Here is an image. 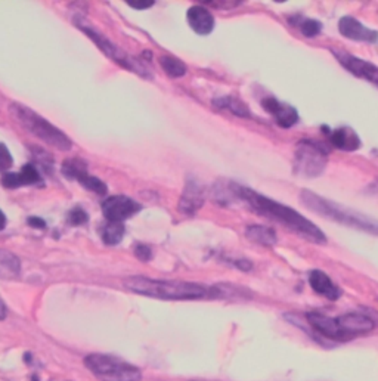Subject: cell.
I'll use <instances>...</instances> for the list:
<instances>
[{"instance_id": "obj_1", "label": "cell", "mask_w": 378, "mask_h": 381, "mask_svg": "<svg viewBox=\"0 0 378 381\" xmlns=\"http://www.w3.org/2000/svg\"><path fill=\"white\" fill-rule=\"evenodd\" d=\"M213 197L222 206L242 204L245 209L256 213L257 216L266 218L272 222L279 223L281 226L294 232L299 237L305 238L314 244H325L327 237L315 223L307 220L303 215L286 204L268 198L266 195L259 194L236 182L216 183Z\"/></svg>"}, {"instance_id": "obj_2", "label": "cell", "mask_w": 378, "mask_h": 381, "mask_svg": "<svg viewBox=\"0 0 378 381\" xmlns=\"http://www.w3.org/2000/svg\"><path fill=\"white\" fill-rule=\"evenodd\" d=\"M123 284L131 293L162 300H198L220 295L219 290L201 284L154 280V278L147 276H129Z\"/></svg>"}, {"instance_id": "obj_3", "label": "cell", "mask_w": 378, "mask_h": 381, "mask_svg": "<svg viewBox=\"0 0 378 381\" xmlns=\"http://www.w3.org/2000/svg\"><path fill=\"white\" fill-rule=\"evenodd\" d=\"M300 201L303 202L310 211L316 213L319 216L378 237V220L371 216H366L364 213L340 206L336 201H329L309 189H303L300 192Z\"/></svg>"}, {"instance_id": "obj_4", "label": "cell", "mask_w": 378, "mask_h": 381, "mask_svg": "<svg viewBox=\"0 0 378 381\" xmlns=\"http://www.w3.org/2000/svg\"><path fill=\"white\" fill-rule=\"evenodd\" d=\"M9 114H11L14 122L24 129L27 133L40 139L42 142L47 144L52 148H56L60 151H70L73 148L71 139L65 135L62 130L53 126L46 118L39 116L34 109L28 108L23 104L14 102L9 107Z\"/></svg>"}, {"instance_id": "obj_5", "label": "cell", "mask_w": 378, "mask_h": 381, "mask_svg": "<svg viewBox=\"0 0 378 381\" xmlns=\"http://www.w3.org/2000/svg\"><path fill=\"white\" fill-rule=\"evenodd\" d=\"M73 23H74L75 27H79V29L84 34H86L89 39L94 44H97L98 48L103 53H105L110 60H112L116 64H118L120 67L138 74V76H140L142 79H151V77H153V73H151L149 67H148L145 62L139 61L138 58L130 57L127 52H125L121 48H118L116 43H112L108 39V37L103 36L98 29H94V27L86 20V18L80 16V15H75L73 18Z\"/></svg>"}, {"instance_id": "obj_6", "label": "cell", "mask_w": 378, "mask_h": 381, "mask_svg": "<svg viewBox=\"0 0 378 381\" xmlns=\"http://www.w3.org/2000/svg\"><path fill=\"white\" fill-rule=\"evenodd\" d=\"M86 365L94 377L101 381H139V369L127 362L108 355H89L84 359Z\"/></svg>"}, {"instance_id": "obj_7", "label": "cell", "mask_w": 378, "mask_h": 381, "mask_svg": "<svg viewBox=\"0 0 378 381\" xmlns=\"http://www.w3.org/2000/svg\"><path fill=\"white\" fill-rule=\"evenodd\" d=\"M328 163V151L315 141H300L294 153V173L301 178H318Z\"/></svg>"}, {"instance_id": "obj_8", "label": "cell", "mask_w": 378, "mask_h": 381, "mask_svg": "<svg viewBox=\"0 0 378 381\" xmlns=\"http://www.w3.org/2000/svg\"><path fill=\"white\" fill-rule=\"evenodd\" d=\"M334 321L340 332V337H342V341L351 340L355 336H359V334L370 332L375 327L374 321L370 317L359 312L344 313L342 317L334 318Z\"/></svg>"}, {"instance_id": "obj_9", "label": "cell", "mask_w": 378, "mask_h": 381, "mask_svg": "<svg viewBox=\"0 0 378 381\" xmlns=\"http://www.w3.org/2000/svg\"><path fill=\"white\" fill-rule=\"evenodd\" d=\"M142 206L126 195H112L102 204V213L108 222H120L135 216Z\"/></svg>"}, {"instance_id": "obj_10", "label": "cell", "mask_w": 378, "mask_h": 381, "mask_svg": "<svg viewBox=\"0 0 378 381\" xmlns=\"http://www.w3.org/2000/svg\"><path fill=\"white\" fill-rule=\"evenodd\" d=\"M333 55L349 73L353 74L355 77L370 81L374 86L378 88V67L375 64L353 57V55L343 51L333 49Z\"/></svg>"}, {"instance_id": "obj_11", "label": "cell", "mask_w": 378, "mask_h": 381, "mask_svg": "<svg viewBox=\"0 0 378 381\" xmlns=\"http://www.w3.org/2000/svg\"><path fill=\"white\" fill-rule=\"evenodd\" d=\"M205 200V189L200 182H197L195 179H188L185 189L181 195V200H179L177 209L181 213L186 216H192L195 213L203 207Z\"/></svg>"}, {"instance_id": "obj_12", "label": "cell", "mask_w": 378, "mask_h": 381, "mask_svg": "<svg viewBox=\"0 0 378 381\" xmlns=\"http://www.w3.org/2000/svg\"><path fill=\"white\" fill-rule=\"evenodd\" d=\"M262 107L268 111L270 116H273V118L277 120L278 126L290 129L294 124H297L299 122V114L297 109L294 107H291L286 102H281L277 98H263L262 99Z\"/></svg>"}, {"instance_id": "obj_13", "label": "cell", "mask_w": 378, "mask_h": 381, "mask_svg": "<svg viewBox=\"0 0 378 381\" xmlns=\"http://www.w3.org/2000/svg\"><path fill=\"white\" fill-rule=\"evenodd\" d=\"M338 30L344 37L355 42L374 43L378 39V33L373 29H368L362 23H359L353 16H343L338 21Z\"/></svg>"}, {"instance_id": "obj_14", "label": "cell", "mask_w": 378, "mask_h": 381, "mask_svg": "<svg viewBox=\"0 0 378 381\" xmlns=\"http://www.w3.org/2000/svg\"><path fill=\"white\" fill-rule=\"evenodd\" d=\"M40 182H42V174L36 169L34 164H25L21 169V172L18 173L6 172L2 176V185L9 189L30 187V185H37Z\"/></svg>"}, {"instance_id": "obj_15", "label": "cell", "mask_w": 378, "mask_h": 381, "mask_svg": "<svg viewBox=\"0 0 378 381\" xmlns=\"http://www.w3.org/2000/svg\"><path fill=\"white\" fill-rule=\"evenodd\" d=\"M188 24L191 29L201 36L210 34L214 29V18L210 11L204 6H191L188 9Z\"/></svg>"}, {"instance_id": "obj_16", "label": "cell", "mask_w": 378, "mask_h": 381, "mask_svg": "<svg viewBox=\"0 0 378 381\" xmlns=\"http://www.w3.org/2000/svg\"><path fill=\"white\" fill-rule=\"evenodd\" d=\"M309 284L315 293L327 297L329 300H337L342 295V290L331 281V278L323 271H312L309 274Z\"/></svg>"}, {"instance_id": "obj_17", "label": "cell", "mask_w": 378, "mask_h": 381, "mask_svg": "<svg viewBox=\"0 0 378 381\" xmlns=\"http://www.w3.org/2000/svg\"><path fill=\"white\" fill-rule=\"evenodd\" d=\"M329 141L338 150L343 151H356L361 148V139L353 129L343 126L338 127L333 132H329Z\"/></svg>"}, {"instance_id": "obj_18", "label": "cell", "mask_w": 378, "mask_h": 381, "mask_svg": "<svg viewBox=\"0 0 378 381\" xmlns=\"http://www.w3.org/2000/svg\"><path fill=\"white\" fill-rule=\"evenodd\" d=\"M21 272V262L14 253L0 248V280H14Z\"/></svg>"}, {"instance_id": "obj_19", "label": "cell", "mask_w": 378, "mask_h": 381, "mask_svg": "<svg viewBox=\"0 0 378 381\" xmlns=\"http://www.w3.org/2000/svg\"><path fill=\"white\" fill-rule=\"evenodd\" d=\"M245 237H247L250 241L260 246H266V247H272L277 244L278 237H277V232L266 228V226H262V225H251L247 229H245Z\"/></svg>"}, {"instance_id": "obj_20", "label": "cell", "mask_w": 378, "mask_h": 381, "mask_svg": "<svg viewBox=\"0 0 378 381\" xmlns=\"http://www.w3.org/2000/svg\"><path fill=\"white\" fill-rule=\"evenodd\" d=\"M62 174L70 181H77L81 183L89 176L88 164L81 159H68L62 163Z\"/></svg>"}, {"instance_id": "obj_21", "label": "cell", "mask_w": 378, "mask_h": 381, "mask_svg": "<svg viewBox=\"0 0 378 381\" xmlns=\"http://www.w3.org/2000/svg\"><path fill=\"white\" fill-rule=\"evenodd\" d=\"M125 225L120 222H108L105 226L102 228L101 231V237L102 241L107 246H117L118 243H121L123 237H125Z\"/></svg>"}, {"instance_id": "obj_22", "label": "cell", "mask_w": 378, "mask_h": 381, "mask_svg": "<svg viewBox=\"0 0 378 381\" xmlns=\"http://www.w3.org/2000/svg\"><path fill=\"white\" fill-rule=\"evenodd\" d=\"M213 104L217 108L231 111V113L235 114V116L250 117V109L247 108V105H245L242 101L236 99L234 96H223V98H219V99H214Z\"/></svg>"}, {"instance_id": "obj_23", "label": "cell", "mask_w": 378, "mask_h": 381, "mask_svg": "<svg viewBox=\"0 0 378 381\" xmlns=\"http://www.w3.org/2000/svg\"><path fill=\"white\" fill-rule=\"evenodd\" d=\"M160 65H162L167 76L172 79L184 77L186 74V65L181 60L172 57V55H162L160 57Z\"/></svg>"}, {"instance_id": "obj_24", "label": "cell", "mask_w": 378, "mask_h": 381, "mask_svg": "<svg viewBox=\"0 0 378 381\" xmlns=\"http://www.w3.org/2000/svg\"><path fill=\"white\" fill-rule=\"evenodd\" d=\"M296 25L300 29L301 34L306 37H316L320 31H323V24L314 18H303V20H297Z\"/></svg>"}, {"instance_id": "obj_25", "label": "cell", "mask_w": 378, "mask_h": 381, "mask_svg": "<svg viewBox=\"0 0 378 381\" xmlns=\"http://www.w3.org/2000/svg\"><path fill=\"white\" fill-rule=\"evenodd\" d=\"M80 185H81L83 188H86L88 191H92V192L98 194V195H105V194H107V191H108L107 185L103 183L101 179L94 178V176H92V174H89L88 178L84 179Z\"/></svg>"}, {"instance_id": "obj_26", "label": "cell", "mask_w": 378, "mask_h": 381, "mask_svg": "<svg viewBox=\"0 0 378 381\" xmlns=\"http://www.w3.org/2000/svg\"><path fill=\"white\" fill-rule=\"evenodd\" d=\"M67 220H68L70 225H73V226H80V225H84V223L89 220V216H88L86 210L79 207V206H75L74 209H71L68 211Z\"/></svg>"}, {"instance_id": "obj_27", "label": "cell", "mask_w": 378, "mask_h": 381, "mask_svg": "<svg viewBox=\"0 0 378 381\" xmlns=\"http://www.w3.org/2000/svg\"><path fill=\"white\" fill-rule=\"evenodd\" d=\"M14 159L5 144H0V172H6L12 167Z\"/></svg>"}, {"instance_id": "obj_28", "label": "cell", "mask_w": 378, "mask_h": 381, "mask_svg": "<svg viewBox=\"0 0 378 381\" xmlns=\"http://www.w3.org/2000/svg\"><path fill=\"white\" fill-rule=\"evenodd\" d=\"M135 256L142 260V262H148V260L153 259V250L145 244H138L135 247Z\"/></svg>"}, {"instance_id": "obj_29", "label": "cell", "mask_w": 378, "mask_h": 381, "mask_svg": "<svg viewBox=\"0 0 378 381\" xmlns=\"http://www.w3.org/2000/svg\"><path fill=\"white\" fill-rule=\"evenodd\" d=\"M126 3L135 9H149L154 6L155 0H126Z\"/></svg>"}, {"instance_id": "obj_30", "label": "cell", "mask_w": 378, "mask_h": 381, "mask_svg": "<svg viewBox=\"0 0 378 381\" xmlns=\"http://www.w3.org/2000/svg\"><path fill=\"white\" fill-rule=\"evenodd\" d=\"M203 3L213 5L214 8H235V6L241 5V2H212V0H209V2H203Z\"/></svg>"}, {"instance_id": "obj_31", "label": "cell", "mask_w": 378, "mask_h": 381, "mask_svg": "<svg viewBox=\"0 0 378 381\" xmlns=\"http://www.w3.org/2000/svg\"><path fill=\"white\" fill-rule=\"evenodd\" d=\"M28 225L34 226V228H45L46 223L40 219V218H28Z\"/></svg>"}, {"instance_id": "obj_32", "label": "cell", "mask_w": 378, "mask_h": 381, "mask_svg": "<svg viewBox=\"0 0 378 381\" xmlns=\"http://www.w3.org/2000/svg\"><path fill=\"white\" fill-rule=\"evenodd\" d=\"M368 192L373 194V195H377V197H378V181H375V182H373L370 185V188H368Z\"/></svg>"}, {"instance_id": "obj_33", "label": "cell", "mask_w": 378, "mask_h": 381, "mask_svg": "<svg viewBox=\"0 0 378 381\" xmlns=\"http://www.w3.org/2000/svg\"><path fill=\"white\" fill-rule=\"evenodd\" d=\"M6 223H8V220H6L5 213L0 210V231H3L6 228Z\"/></svg>"}, {"instance_id": "obj_34", "label": "cell", "mask_w": 378, "mask_h": 381, "mask_svg": "<svg viewBox=\"0 0 378 381\" xmlns=\"http://www.w3.org/2000/svg\"><path fill=\"white\" fill-rule=\"evenodd\" d=\"M6 318V306L3 303V300L0 299V321Z\"/></svg>"}, {"instance_id": "obj_35", "label": "cell", "mask_w": 378, "mask_h": 381, "mask_svg": "<svg viewBox=\"0 0 378 381\" xmlns=\"http://www.w3.org/2000/svg\"><path fill=\"white\" fill-rule=\"evenodd\" d=\"M33 381H37V377H34V380Z\"/></svg>"}]
</instances>
